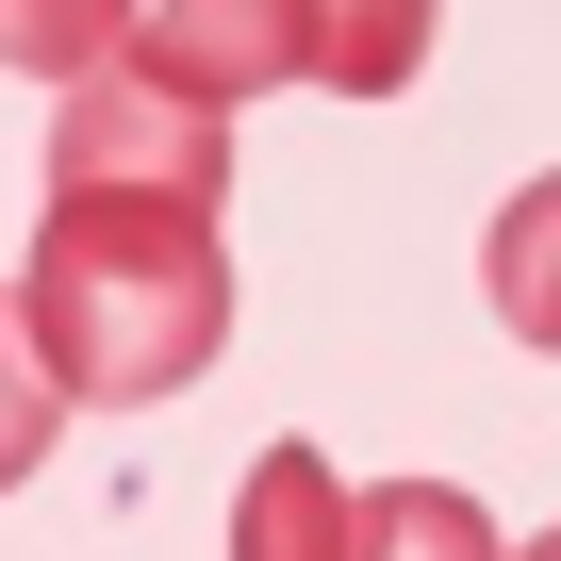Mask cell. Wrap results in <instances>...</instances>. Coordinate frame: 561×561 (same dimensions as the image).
<instances>
[{"label": "cell", "mask_w": 561, "mask_h": 561, "mask_svg": "<svg viewBox=\"0 0 561 561\" xmlns=\"http://www.w3.org/2000/svg\"><path fill=\"white\" fill-rule=\"evenodd\" d=\"M231 116L182 83H67L50 100V215L18 264V314L67 380V413H149L231 347Z\"/></svg>", "instance_id": "obj_1"}, {"label": "cell", "mask_w": 561, "mask_h": 561, "mask_svg": "<svg viewBox=\"0 0 561 561\" xmlns=\"http://www.w3.org/2000/svg\"><path fill=\"white\" fill-rule=\"evenodd\" d=\"M133 50H149V83H182V100L231 116L264 83H314V0H149Z\"/></svg>", "instance_id": "obj_2"}, {"label": "cell", "mask_w": 561, "mask_h": 561, "mask_svg": "<svg viewBox=\"0 0 561 561\" xmlns=\"http://www.w3.org/2000/svg\"><path fill=\"white\" fill-rule=\"evenodd\" d=\"M231 561H364V495L314 446H264L248 495H231Z\"/></svg>", "instance_id": "obj_3"}, {"label": "cell", "mask_w": 561, "mask_h": 561, "mask_svg": "<svg viewBox=\"0 0 561 561\" xmlns=\"http://www.w3.org/2000/svg\"><path fill=\"white\" fill-rule=\"evenodd\" d=\"M479 280H495V331H512V347H561V165H545V182H512V215H495Z\"/></svg>", "instance_id": "obj_4"}, {"label": "cell", "mask_w": 561, "mask_h": 561, "mask_svg": "<svg viewBox=\"0 0 561 561\" xmlns=\"http://www.w3.org/2000/svg\"><path fill=\"white\" fill-rule=\"evenodd\" d=\"M430 18L446 0H314V83L331 100H397L430 67Z\"/></svg>", "instance_id": "obj_5"}, {"label": "cell", "mask_w": 561, "mask_h": 561, "mask_svg": "<svg viewBox=\"0 0 561 561\" xmlns=\"http://www.w3.org/2000/svg\"><path fill=\"white\" fill-rule=\"evenodd\" d=\"M364 561H512V545H495V512L462 479H380L364 495Z\"/></svg>", "instance_id": "obj_6"}, {"label": "cell", "mask_w": 561, "mask_h": 561, "mask_svg": "<svg viewBox=\"0 0 561 561\" xmlns=\"http://www.w3.org/2000/svg\"><path fill=\"white\" fill-rule=\"evenodd\" d=\"M149 0H0V67H34V83H100L133 50Z\"/></svg>", "instance_id": "obj_7"}, {"label": "cell", "mask_w": 561, "mask_h": 561, "mask_svg": "<svg viewBox=\"0 0 561 561\" xmlns=\"http://www.w3.org/2000/svg\"><path fill=\"white\" fill-rule=\"evenodd\" d=\"M50 430H67V380H50V347H34V314L0 298V495H18V479L50 462Z\"/></svg>", "instance_id": "obj_8"}, {"label": "cell", "mask_w": 561, "mask_h": 561, "mask_svg": "<svg viewBox=\"0 0 561 561\" xmlns=\"http://www.w3.org/2000/svg\"><path fill=\"white\" fill-rule=\"evenodd\" d=\"M528 561H561V528H545V545H528Z\"/></svg>", "instance_id": "obj_9"}]
</instances>
